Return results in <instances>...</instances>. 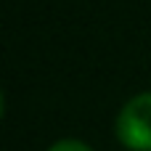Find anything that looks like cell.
I'll list each match as a JSON object with an SVG mask.
<instances>
[{
	"label": "cell",
	"mask_w": 151,
	"mask_h": 151,
	"mask_svg": "<svg viewBox=\"0 0 151 151\" xmlns=\"http://www.w3.org/2000/svg\"><path fill=\"white\" fill-rule=\"evenodd\" d=\"M117 138L122 146L151 151V93L130 98L117 117Z\"/></svg>",
	"instance_id": "6da1fadb"
},
{
	"label": "cell",
	"mask_w": 151,
	"mask_h": 151,
	"mask_svg": "<svg viewBox=\"0 0 151 151\" xmlns=\"http://www.w3.org/2000/svg\"><path fill=\"white\" fill-rule=\"evenodd\" d=\"M48 151H93L88 143H82V141H72V138H66V141H58V143H53Z\"/></svg>",
	"instance_id": "7a4b0ae2"
}]
</instances>
